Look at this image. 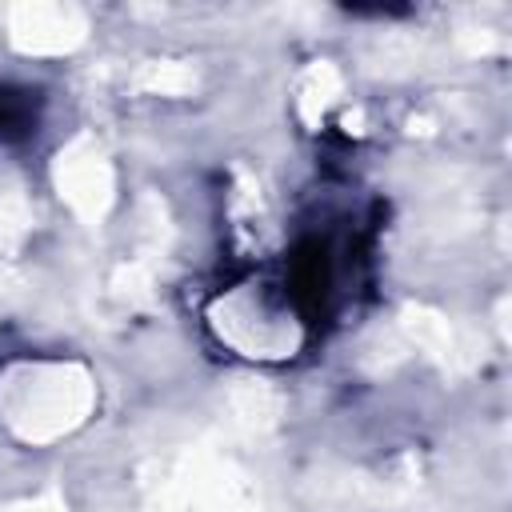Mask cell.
Returning a JSON list of instances; mask_svg holds the SVG:
<instances>
[{
    "mask_svg": "<svg viewBox=\"0 0 512 512\" xmlns=\"http://www.w3.org/2000/svg\"><path fill=\"white\" fill-rule=\"evenodd\" d=\"M96 404V380L72 360H16L0 372V420L24 444L76 432Z\"/></svg>",
    "mask_w": 512,
    "mask_h": 512,
    "instance_id": "cell-1",
    "label": "cell"
},
{
    "mask_svg": "<svg viewBox=\"0 0 512 512\" xmlns=\"http://www.w3.org/2000/svg\"><path fill=\"white\" fill-rule=\"evenodd\" d=\"M164 500L172 512H260L256 484L216 452H192L168 476Z\"/></svg>",
    "mask_w": 512,
    "mask_h": 512,
    "instance_id": "cell-2",
    "label": "cell"
},
{
    "mask_svg": "<svg viewBox=\"0 0 512 512\" xmlns=\"http://www.w3.org/2000/svg\"><path fill=\"white\" fill-rule=\"evenodd\" d=\"M52 184L60 192V200L88 224L104 220L112 200H116V172L112 160L104 152V144L88 132L72 136L56 160H52Z\"/></svg>",
    "mask_w": 512,
    "mask_h": 512,
    "instance_id": "cell-3",
    "label": "cell"
},
{
    "mask_svg": "<svg viewBox=\"0 0 512 512\" xmlns=\"http://www.w3.org/2000/svg\"><path fill=\"white\" fill-rule=\"evenodd\" d=\"M8 40L24 56H68L88 40V16L72 4H48V0L12 4Z\"/></svg>",
    "mask_w": 512,
    "mask_h": 512,
    "instance_id": "cell-4",
    "label": "cell"
},
{
    "mask_svg": "<svg viewBox=\"0 0 512 512\" xmlns=\"http://www.w3.org/2000/svg\"><path fill=\"white\" fill-rule=\"evenodd\" d=\"M256 328V344H252V356H276V352H288L296 344V332H292V320L280 316V320H268L252 296H232L224 308H220V336L232 340L236 348H248V336Z\"/></svg>",
    "mask_w": 512,
    "mask_h": 512,
    "instance_id": "cell-5",
    "label": "cell"
},
{
    "mask_svg": "<svg viewBox=\"0 0 512 512\" xmlns=\"http://www.w3.org/2000/svg\"><path fill=\"white\" fill-rule=\"evenodd\" d=\"M400 332L424 352V356H432L436 364H444V368H460V364H468L472 360V352H468V344H464V336L440 316V312H432V308H420V304H408L404 312H400Z\"/></svg>",
    "mask_w": 512,
    "mask_h": 512,
    "instance_id": "cell-6",
    "label": "cell"
},
{
    "mask_svg": "<svg viewBox=\"0 0 512 512\" xmlns=\"http://www.w3.org/2000/svg\"><path fill=\"white\" fill-rule=\"evenodd\" d=\"M232 420L244 432H264L280 420V396L264 384H240L232 392Z\"/></svg>",
    "mask_w": 512,
    "mask_h": 512,
    "instance_id": "cell-7",
    "label": "cell"
},
{
    "mask_svg": "<svg viewBox=\"0 0 512 512\" xmlns=\"http://www.w3.org/2000/svg\"><path fill=\"white\" fill-rule=\"evenodd\" d=\"M340 96V72L332 68V64H312L308 72H304V80H300V116L308 120V124H316L320 116H324V108L332 104Z\"/></svg>",
    "mask_w": 512,
    "mask_h": 512,
    "instance_id": "cell-8",
    "label": "cell"
},
{
    "mask_svg": "<svg viewBox=\"0 0 512 512\" xmlns=\"http://www.w3.org/2000/svg\"><path fill=\"white\" fill-rule=\"evenodd\" d=\"M136 84L144 92H160V96H184L196 88V72L184 60H152L140 68Z\"/></svg>",
    "mask_w": 512,
    "mask_h": 512,
    "instance_id": "cell-9",
    "label": "cell"
},
{
    "mask_svg": "<svg viewBox=\"0 0 512 512\" xmlns=\"http://www.w3.org/2000/svg\"><path fill=\"white\" fill-rule=\"evenodd\" d=\"M32 228V204L20 192V184L0 180V240H20Z\"/></svg>",
    "mask_w": 512,
    "mask_h": 512,
    "instance_id": "cell-10",
    "label": "cell"
},
{
    "mask_svg": "<svg viewBox=\"0 0 512 512\" xmlns=\"http://www.w3.org/2000/svg\"><path fill=\"white\" fill-rule=\"evenodd\" d=\"M112 288H116V296H124L128 304H136V300H148L152 296V276H148V268L140 260H132V264H120L116 268Z\"/></svg>",
    "mask_w": 512,
    "mask_h": 512,
    "instance_id": "cell-11",
    "label": "cell"
},
{
    "mask_svg": "<svg viewBox=\"0 0 512 512\" xmlns=\"http://www.w3.org/2000/svg\"><path fill=\"white\" fill-rule=\"evenodd\" d=\"M0 512H68V508H64V500H60L56 492H44V496L16 500V504H8V508H0Z\"/></svg>",
    "mask_w": 512,
    "mask_h": 512,
    "instance_id": "cell-12",
    "label": "cell"
}]
</instances>
